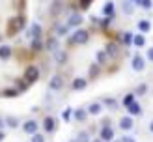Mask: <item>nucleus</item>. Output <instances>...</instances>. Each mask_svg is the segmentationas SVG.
Masks as SVG:
<instances>
[{
	"label": "nucleus",
	"mask_w": 153,
	"mask_h": 142,
	"mask_svg": "<svg viewBox=\"0 0 153 142\" xmlns=\"http://www.w3.org/2000/svg\"><path fill=\"white\" fill-rule=\"evenodd\" d=\"M37 77L39 69L32 49L0 43V97H13L25 92Z\"/></svg>",
	"instance_id": "obj_1"
},
{
	"label": "nucleus",
	"mask_w": 153,
	"mask_h": 142,
	"mask_svg": "<svg viewBox=\"0 0 153 142\" xmlns=\"http://www.w3.org/2000/svg\"><path fill=\"white\" fill-rule=\"evenodd\" d=\"M28 0H0V43L15 37L26 22Z\"/></svg>",
	"instance_id": "obj_2"
}]
</instances>
